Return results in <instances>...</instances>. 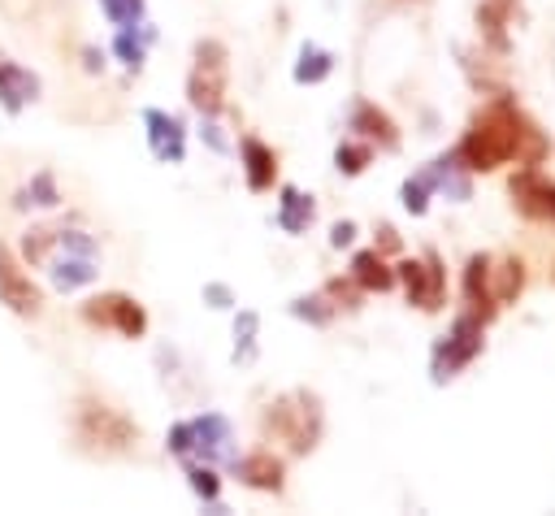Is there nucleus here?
<instances>
[{
  "label": "nucleus",
  "instance_id": "obj_1",
  "mask_svg": "<svg viewBox=\"0 0 555 516\" xmlns=\"http://www.w3.org/2000/svg\"><path fill=\"white\" fill-rule=\"evenodd\" d=\"M546 152H551L546 134L507 91L494 95L486 108H477L464 139L455 143V156L468 173H494L499 165L538 169L546 160Z\"/></svg>",
  "mask_w": 555,
  "mask_h": 516
},
{
  "label": "nucleus",
  "instance_id": "obj_2",
  "mask_svg": "<svg viewBox=\"0 0 555 516\" xmlns=\"http://www.w3.org/2000/svg\"><path fill=\"white\" fill-rule=\"evenodd\" d=\"M264 429H269L278 442H286L295 455L312 451L317 438H321V399L308 395V390H291V395H282L278 403H269V412H264Z\"/></svg>",
  "mask_w": 555,
  "mask_h": 516
},
{
  "label": "nucleus",
  "instance_id": "obj_3",
  "mask_svg": "<svg viewBox=\"0 0 555 516\" xmlns=\"http://www.w3.org/2000/svg\"><path fill=\"white\" fill-rule=\"evenodd\" d=\"M225 82H230V52L217 39H199L195 43V65L186 78V100L195 113L212 117L225 104Z\"/></svg>",
  "mask_w": 555,
  "mask_h": 516
},
{
  "label": "nucleus",
  "instance_id": "obj_4",
  "mask_svg": "<svg viewBox=\"0 0 555 516\" xmlns=\"http://www.w3.org/2000/svg\"><path fill=\"white\" fill-rule=\"evenodd\" d=\"M481 321L473 317V312H460L451 325H447V334L434 343V351H429V377L438 382V386H447L451 377H460L477 356H481Z\"/></svg>",
  "mask_w": 555,
  "mask_h": 516
},
{
  "label": "nucleus",
  "instance_id": "obj_5",
  "mask_svg": "<svg viewBox=\"0 0 555 516\" xmlns=\"http://www.w3.org/2000/svg\"><path fill=\"white\" fill-rule=\"evenodd\" d=\"M78 438L91 442V447H100V451H130L139 442V425L130 416H121L117 408L87 399L78 408Z\"/></svg>",
  "mask_w": 555,
  "mask_h": 516
},
{
  "label": "nucleus",
  "instance_id": "obj_6",
  "mask_svg": "<svg viewBox=\"0 0 555 516\" xmlns=\"http://www.w3.org/2000/svg\"><path fill=\"white\" fill-rule=\"evenodd\" d=\"M395 282H403L408 304H416L421 312H438L447 304V269H442V256L434 247L421 251V260L395 265Z\"/></svg>",
  "mask_w": 555,
  "mask_h": 516
},
{
  "label": "nucleus",
  "instance_id": "obj_7",
  "mask_svg": "<svg viewBox=\"0 0 555 516\" xmlns=\"http://www.w3.org/2000/svg\"><path fill=\"white\" fill-rule=\"evenodd\" d=\"M82 317H87L91 325H108V330H117V334H126V338H139V334L147 330L143 304L130 299V295H121V291H108V295L87 299V304H82Z\"/></svg>",
  "mask_w": 555,
  "mask_h": 516
},
{
  "label": "nucleus",
  "instance_id": "obj_8",
  "mask_svg": "<svg viewBox=\"0 0 555 516\" xmlns=\"http://www.w3.org/2000/svg\"><path fill=\"white\" fill-rule=\"evenodd\" d=\"M0 304L17 317H39V308H43V291L26 278V269L17 265V256L4 243H0Z\"/></svg>",
  "mask_w": 555,
  "mask_h": 516
},
{
  "label": "nucleus",
  "instance_id": "obj_9",
  "mask_svg": "<svg viewBox=\"0 0 555 516\" xmlns=\"http://www.w3.org/2000/svg\"><path fill=\"white\" fill-rule=\"evenodd\" d=\"M507 191H512L516 212H525L533 221H555V182L542 178L538 169H516Z\"/></svg>",
  "mask_w": 555,
  "mask_h": 516
},
{
  "label": "nucleus",
  "instance_id": "obj_10",
  "mask_svg": "<svg viewBox=\"0 0 555 516\" xmlns=\"http://www.w3.org/2000/svg\"><path fill=\"white\" fill-rule=\"evenodd\" d=\"M464 304L481 325H490L499 317V299H494V286H490V256L486 251L468 256V265H464Z\"/></svg>",
  "mask_w": 555,
  "mask_h": 516
},
{
  "label": "nucleus",
  "instance_id": "obj_11",
  "mask_svg": "<svg viewBox=\"0 0 555 516\" xmlns=\"http://www.w3.org/2000/svg\"><path fill=\"white\" fill-rule=\"evenodd\" d=\"M351 130L364 134L369 143H377L382 152H395V147H399V126H395L390 113H382L373 100H356V108H351Z\"/></svg>",
  "mask_w": 555,
  "mask_h": 516
},
{
  "label": "nucleus",
  "instance_id": "obj_12",
  "mask_svg": "<svg viewBox=\"0 0 555 516\" xmlns=\"http://www.w3.org/2000/svg\"><path fill=\"white\" fill-rule=\"evenodd\" d=\"M234 473H238V481L243 486H251V490H269V494H278L286 481V468H282V460L273 455V451H251V455H243L238 464H234Z\"/></svg>",
  "mask_w": 555,
  "mask_h": 516
},
{
  "label": "nucleus",
  "instance_id": "obj_13",
  "mask_svg": "<svg viewBox=\"0 0 555 516\" xmlns=\"http://www.w3.org/2000/svg\"><path fill=\"white\" fill-rule=\"evenodd\" d=\"M429 173H434V186L447 191V199H455V204L473 199V182H468V169L460 165L455 147L442 152V156H434V160H429Z\"/></svg>",
  "mask_w": 555,
  "mask_h": 516
},
{
  "label": "nucleus",
  "instance_id": "obj_14",
  "mask_svg": "<svg viewBox=\"0 0 555 516\" xmlns=\"http://www.w3.org/2000/svg\"><path fill=\"white\" fill-rule=\"evenodd\" d=\"M243 173H247V186H251V191H269L273 178H278V156H273V147H264L260 139H243Z\"/></svg>",
  "mask_w": 555,
  "mask_h": 516
},
{
  "label": "nucleus",
  "instance_id": "obj_15",
  "mask_svg": "<svg viewBox=\"0 0 555 516\" xmlns=\"http://www.w3.org/2000/svg\"><path fill=\"white\" fill-rule=\"evenodd\" d=\"M351 282L360 291H390L395 286V269L386 265V256L373 247V251H356L351 256Z\"/></svg>",
  "mask_w": 555,
  "mask_h": 516
},
{
  "label": "nucleus",
  "instance_id": "obj_16",
  "mask_svg": "<svg viewBox=\"0 0 555 516\" xmlns=\"http://www.w3.org/2000/svg\"><path fill=\"white\" fill-rule=\"evenodd\" d=\"M512 9H516V0H481V4H477V26H481L486 43H490L499 56L507 52V22H512Z\"/></svg>",
  "mask_w": 555,
  "mask_h": 516
},
{
  "label": "nucleus",
  "instance_id": "obj_17",
  "mask_svg": "<svg viewBox=\"0 0 555 516\" xmlns=\"http://www.w3.org/2000/svg\"><path fill=\"white\" fill-rule=\"evenodd\" d=\"M490 286H494V299L499 308L512 304L520 291H525V260L520 256H490Z\"/></svg>",
  "mask_w": 555,
  "mask_h": 516
},
{
  "label": "nucleus",
  "instance_id": "obj_18",
  "mask_svg": "<svg viewBox=\"0 0 555 516\" xmlns=\"http://www.w3.org/2000/svg\"><path fill=\"white\" fill-rule=\"evenodd\" d=\"M191 438H195V447H199L208 460L230 455V425H225L221 416H204V421H195V425H191Z\"/></svg>",
  "mask_w": 555,
  "mask_h": 516
},
{
  "label": "nucleus",
  "instance_id": "obj_19",
  "mask_svg": "<svg viewBox=\"0 0 555 516\" xmlns=\"http://www.w3.org/2000/svg\"><path fill=\"white\" fill-rule=\"evenodd\" d=\"M312 217H317L312 199H308V195H299L295 186H282V208H278V225H282V230H291V234H299V230H308V225H312Z\"/></svg>",
  "mask_w": 555,
  "mask_h": 516
},
{
  "label": "nucleus",
  "instance_id": "obj_20",
  "mask_svg": "<svg viewBox=\"0 0 555 516\" xmlns=\"http://www.w3.org/2000/svg\"><path fill=\"white\" fill-rule=\"evenodd\" d=\"M147 126H152V147L156 156L165 160H182V126L165 113H147Z\"/></svg>",
  "mask_w": 555,
  "mask_h": 516
},
{
  "label": "nucleus",
  "instance_id": "obj_21",
  "mask_svg": "<svg viewBox=\"0 0 555 516\" xmlns=\"http://www.w3.org/2000/svg\"><path fill=\"white\" fill-rule=\"evenodd\" d=\"M438 186H434V173H429V165L421 169V173H412L408 182H403V208L412 212V217H421L425 208H429V195H434Z\"/></svg>",
  "mask_w": 555,
  "mask_h": 516
},
{
  "label": "nucleus",
  "instance_id": "obj_22",
  "mask_svg": "<svg viewBox=\"0 0 555 516\" xmlns=\"http://www.w3.org/2000/svg\"><path fill=\"white\" fill-rule=\"evenodd\" d=\"M330 69H334V56H330V52L304 48V52H299V65H295V82H321Z\"/></svg>",
  "mask_w": 555,
  "mask_h": 516
},
{
  "label": "nucleus",
  "instance_id": "obj_23",
  "mask_svg": "<svg viewBox=\"0 0 555 516\" xmlns=\"http://www.w3.org/2000/svg\"><path fill=\"white\" fill-rule=\"evenodd\" d=\"M334 160H338V169H343L347 178H356V173H364V165L373 160V143H343V147L334 152Z\"/></svg>",
  "mask_w": 555,
  "mask_h": 516
},
{
  "label": "nucleus",
  "instance_id": "obj_24",
  "mask_svg": "<svg viewBox=\"0 0 555 516\" xmlns=\"http://www.w3.org/2000/svg\"><path fill=\"white\" fill-rule=\"evenodd\" d=\"M104 9H108V17H113V22L130 26V22H139V13H143V0H104Z\"/></svg>",
  "mask_w": 555,
  "mask_h": 516
},
{
  "label": "nucleus",
  "instance_id": "obj_25",
  "mask_svg": "<svg viewBox=\"0 0 555 516\" xmlns=\"http://www.w3.org/2000/svg\"><path fill=\"white\" fill-rule=\"evenodd\" d=\"M325 299H338L334 308H356V282H343V278H334V282H325Z\"/></svg>",
  "mask_w": 555,
  "mask_h": 516
},
{
  "label": "nucleus",
  "instance_id": "obj_26",
  "mask_svg": "<svg viewBox=\"0 0 555 516\" xmlns=\"http://www.w3.org/2000/svg\"><path fill=\"white\" fill-rule=\"evenodd\" d=\"M321 304H325V295H312V299H295V317H308V321L325 325L334 308H321Z\"/></svg>",
  "mask_w": 555,
  "mask_h": 516
},
{
  "label": "nucleus",
  "instance_id": "obj_27",
  "mask_svg": "<svg viewBox=\"0 0 555 516\" xmlns=\"http://www.w3.org/2000/svg\"><path fill=\"white\" fill-rule=\"evenodd\" d=\"M191 486H195L204 499H217V477H212V468H191Z\"/></svg>",
  "mask_w": 555,
  "mask_h": 516
},
{
  "label": "nucleus",
  "instance_id": "obj_28",
  "mask_svg": "<svg viewBox=\"0 0 555 516\" xmlns=\"http://www.w3.org/2000/svg\"><path fill=\"white\" fill-rule=\"evenodd\" d=\"M351 238H356V225H351V221H338V225H334V234H330V243H334V247H347Z\"/></svg>",
  "mask_w": 555,
  "mask_h": 516
},
{
  "label": "nucleus",
  "instance_id": "obj_29",
  "mask_svg": "<svg viewBox=\"0 0 555 516\" xmlns=\"http://www.w3.org/2000/svg\"><path fill=\"white\" fill-rule=\"evenodd\" d=\"M377 234H382V243H377V251H399V234H395L390 225H382Z\"/></svg>",
  "mask_w": 555,
  "mask_h": 516
},
{
  "label": "nucleus",
  "instance_id": "obj_30",
  "mask_svg": "<svg viewBox=\"0 0 555 516\" xmlns=\"http://www.w3.org/2000/svg\"><path fill=\"white\" fill-rule=\"evenodd\" d=\"M208 299H212L217 308H225V304H230V295H225V286H208Z\"/></svg>",
  "mask_w": 555,
  "mask_h": 516
}]
</instances>
